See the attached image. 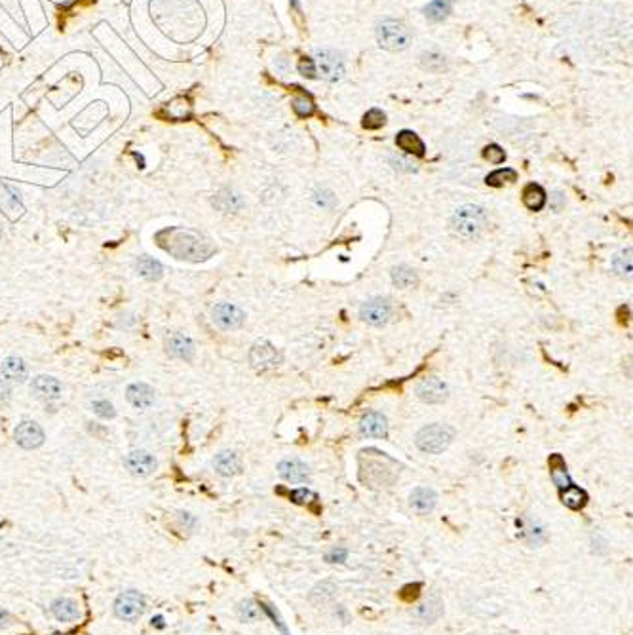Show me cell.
<instances>
[{
  "mask_svg": "<svg viewBox=\"0 0 633 635\" xmlns=\"http://www.w3.org/2000/svg\"><path fill=\"white\" fill-rule=\"evenodd\" d=\"M156 240L162 250L187 261H206L217 251L211 240L185 228H165L156 234Z\"/></svg>",
  "mask_w": 633,
  "mask_h": 635,
  "instance_id": "obj_1",
  "label": "cell"
},
{
  "mask_svg": "<svg viewBox=\"0 0 633 635\" xmlns=\"http://www.w3.org/2000/svg\"><path fill=\"white\" fill-rule=\"evenodd\" d=\"M359 479L371 489H386L400 476V462L378 449H364L358 457Z\"/></svg>",
  "mask_w": 633,
  "mask_h": 635,
  "instance_id": "obj_2",
  "label": "cell"
},
{
  "mask_svg": "<svg viewBox=\"0 0 633 635\" xmlns=\"http://www.w3.org/2000/svg\"><path fill=\"white\" fill-rule=\"evenodd\" d=\"M487 225V211L477 204H464L451 217V231L464 240L477 238Z\"/></svg>",
  "mask_w": 633,
  "mask_h": 635,
  "instance_id": "obj_3",
  "label": "cell"
},
{
  "mask_svg": "<svg viewBox=\"0 0 633 635\" xmlns=\"http://www.w3.org/2000/svg\"><path fill=\"white\" fill-rule=\"evenodd\" d=\"M413 35L403 21L397 19H384L377 25V42L383 49L388 52H402L411 44Z\"/></svg>",
  "mask_w": 633,
  "mask_h": 635,
  "instance_id": "obj_4",
  "label": "cell"
},
{
  "mask_svg": "<svg viewBox=\"0 0 633 635\" xmlns=\"http://www.w3.org/2000/svg\"><path fill=\"white\" fill-rule=\"evenodd\" d=\"M453 438H455V430L447 424H428L417 434L414 443L420 451L438 455L451 445Z\"/></svg>",
  "mask_w": 633,
  "mask_h": 635,
  "instance_id": "obj_5",
  "label": "cell"
},
{
  "mask_svg": "<svg viewBox=\"0 0 633 635\" xmlns=\"http://www.w3.org/2000/svg\"><path fill=\"white\" fill-rule=\"evenodd\" d=\"M146 611L145 595L137 590H126L115 599L112 612L118 620L124 622H137Z\"/></svg>",
  "mask_w": 633,
  "mask_h": 635,
  "instance_id": "obj_6",
  "label": "cell"
},
{
  "mask_svg": "<svg viewBox=\"0 0 633 635\" xmlns=\"http://www.w3.org/2000/svg\"><path fill=\"white\" fill-rule=\"evenodd\" d=\"M314 65L316 73L327 82H337L344 76V59L333 49H316L314 54Z\"/></svg>",
  "mask_w": 633,
  "mask_h": 635,
  "instance_id": "obj_7",
  "label": "cell"
},
{
  "mask_svg": "<svg viewBox=\"0 0 633 635\" xmlns=\"http://www.w3.org/2000/svg\"><path fill=\"white\" fill-rule=\"evenodd\" d=\"M250 363L257 371H267L281 363V352L272 342L257 341L250 350Z\"/></svg>",
  "mask_w": 633,
  "mask_h": 635,
  "instance_id": "obj_8",
  "label": "cell"
},
{
  "mask_svg": "<svg viewBox=\"0 0 633 635\" xmlns=\"http://www.w3.org/2000/svg\"><path fill=\"white\" fill-rule=\"evenodd\" d=\"M392 316V305L388 299L373 297L359 306V318L369 325H384Z\"/></svg>",
  "mask_w": 633,
  "mask_h": 635,
  "instance_id": "obj_9",
  "label": "cell"
},
{
  "mask_svg": "<svg viewBox=\"0 0 633 635\" xmlns=\"http://www.w3.org/2000/svg\"><path fill=\"white\" fill-rule=\"evenodd\" d=\"M414 394L424 403H441L449 396V388L438 377H424L414 386Z\"/></svg>",
  "mask_w": 633,
  "mask_h": 635,
  "instance_id": "obj_10",
  "label": "cell"
},
{
  "mask_svg": "<svg viewBox=\"0 0 633 635\" xmlns=\"http://www.w3.org/2000/svg\"><path fill=\"white\" fill-rule=\"evenodd\" d=\"M245 322V314L238 306L231 303H219L214 308V324L223 331H232L242 327Z\"/></svg>",
  "mask_w": 633,
  "mask_h": 635,
  "instance_id": "obj_11",
  "label": "cell"
},
{
  "mask_svg": "<svg viewBox=\"0 0 633 635\" xmlns=\"http://www.w3.org/2000/svg\"><path fill=\"white\" fill-rule=\"evenodd\" d=\"M13 438H16V443L23 449H37L44 443L42 428L33 421H23L21 424H18Z\"/></svg>",
  "mask_w": 633,
  "mask_h": 635,
  "instance_id": "obj_12",
  "label": "cell"
},
{
  "mask_svg": "<svg viewBox=\"0 0 633 635\" xmlns=\"http://www.w3.org/2000/svg\"><path fill=\"white\" fill-rule=\"evenodd\" d=\"M50 612L54 614L57 622L63 624H74L82 618L80 605L73 598H57L50 605Z\"/></svg>",
  "mask_w": 633,
  "mask_h": 635,
  "instance_id": "obj_13",
  "label": "cell"
},
{
  "mask_svg": "<svg viewBox=\"0 0 633 635\" xmlns=\"http://www.w3.org/2000/svg\"><path fill=\"white\" fill-rule=\"evenodd\" d=\"M124 465L134 476H149L156 470V458L146 451H132L124 458Z\"/></svg>",
  "mask_w": 633,
  "mask_h": 635,
  "instance_id": "obj_14",
  "label": "cell"
},
{
  "mask_svg": "<svg viewBox=\"0 0 633 635\" xmlns=\"http://www.w3.org/2000/svg\"><path fill=\"white\" fill-rule=\"evenodd\" d=\"M165 349H168V354L173 356V358H179V360L185 361L194 360V342L190 341L189 337H185L183 333H171V335H168Z\"/></svg>",
  "mask_w": 633,
  "mask_h": 635,
  "instance_id": "obj_15",
  "label": "cell"
},
{
  "mask_svg": "<svg viewBox=\"0 0 633 635\" xmlns=\"http://www.w3.org/2000/svg\"><path fill=\"white\" fill-rule=\"evenodd\" d=\"M359 434L366 436V438H386V434H388L386 416L383 413H377V411L364 415V419L359 422Z\"/></svg>",
  "mask_w": 633,
  "mask_h": 635,
  "instance_id": "obj_16",
  "label": "cell"
},
{
  "mask_svg": "<svg viewBox=\"0 0 633 635\" xmlns=\"http://www.w3.org/2000/svg\"><path fill=\"white\" fill-rule=\"evenodd\" d=\"M443 614V601L438 595H430L413 611V618L419 624H434Z\"/></svg>",
  "mask_w": 633,
  "mask_h": 635,
  "instance_id": "obj_17",
  "label": "cell"
},
{
  "mask_svg": "<svg viewBox=\"0 0 633 635\" xmlns=\"http://www.w3.org/2000/svg\"><path fill=\"white\" fill-rule=\"evenodd\" d=\"M278 472L289 483H305L308 479V466L301 458H284L278 465Z\"/></svg>",
  "mask_w": 633,
  "mask_h": 635,
  "instance_id": "obj_18",
  "label": "cell"
},
{
  "mask_svg": "<svg viewBox=\"0 0 633 635\" xmlns=\"http://www.w3.org/2000/svg\"><path fill=\"white\" fill-rule=\"evenodd\" d=\"M436 502H438V495L430 487H417L409 496V504L419 515H426V513L432 512Z\"/></svg>",
  "mask_w": 633,
  "mask_h": 635,
  "instance_id": "obj_19",
  "label": "cell"
},
{
  "mask_svg": "<svg viewBox=\"0 0 633 635\" xmlns=\"http://www.w3.org/2000/svg\"><path fill=\"white\" fill-rule=\"evenodd\" d=\"M31 390L37 394L38 397L42 400H48V402H54V400H59L63 394L62 383L54 377H48V375H40L37 379L33 380Z\"/></svg>",
  "mask_w": 633,
  "mask_h": 635,
  "instance_id": "obj_20",
  "label": "cell"
},
{
  "mask_svg": "<svg viewBox=\"0 0 633 635\" xmlns=\"http://www.w3.org/2000/svg\"><path fill=\"white\" fill-rule=\"evenodd\" d=\"M126 396H128V402L137 407V409H146L154 403V390L145 383H134V385L128 386L126 390Z\"/></svg>",
  "mask_w": 633,
  "mask_h": 635,
  "instance_id": "obj_21",
  "label": "cell"
},
{
  "mask_svg": "<svg viewBox=\"0 0 633 635\" xmlns=\"http://www.w3.org/2000/svg\"><path fill=\"white\" fill-rule=\"evenodd\" d=\"M396 145L402 148L405 154H413V156H424L426 153V147H424V141L420 139L419 135L411 132V129H403L396 135Z\"/></svg>",
  "mask_w": 633,
  "mask_h": 635,
  "instance_id": "obj_22",
  "label": "cell"
},
{
  "mask_svg": "<svg viewBox=\"0 0 633 635\" xmlns=\"http://www.w3.org/2000/svg\"><path fill=\"white\" fill-rule=\"evenodd\" d=\"M214 466L217 474L225 477H231V476H236L240 474L242 470V460L238 457L234 451H223L219 453L214 460Z\"/></svg>",
  "mask_w": 633,
  "mask_h": 635,
  "instance_id": "obj_23",
  "label": "cell"
},
{
  "mask_svg": "<svg viewBox=\"0 0 633 635\" xmlns=\"http://www.w3.org/2000/svg\"><path fill=\"white\" fill-rule=\"evenodd\" d=\"M214 206L221 211H238V209L244 206V198L240 192L232 189H223L221 192H217V196L214 198Z\"/></svg>",
  "mask_w": 633,
  "mask_h": 635,
  "instance_id": "obj_24",
  "label": "cell"
},
{
  "mask_svg": "<svg viewBox=\"0 0 633 635\" xmlns=\"http://www.w3.org/2000/svg\"><path fill=\"white\" fill-rule=\"evenodd\" d=\"M561 502L571 510H582L588 504V493L571 483L569 487L561 489Z\"/></svg>",
  "mask_w": 633,
  "mask_h": 635,
  "instance_id": "obj_25",
  "label": "cell"
},
{
  "mask_svg": "<svg viewBox=\"0 0 633 635\" xmlns=\"http://www.w3.org/2000/svg\"><path fill=\"white\" fill-rule=\"evenodd\" d=\"M546 200H548V196H546V190L542 189L540 185L530 183L525 187L523 204L527 206V209H530V211H540V209L546 206Z\"/></svg>",
  "mask_w": 633,
  "mask_h": 635,
  "instance_id": "obj_26",
  "label": "cell"
},
{
  "mask_svg": "<svg viewBox=\"0 0 633 635\" xmlns=\"http://www.w3.org/2000/svg\"><path fill=\"white\" fill-rule=\"evenodd\" d=\"M550 476H552V482L561 489H565L571 485V476H569V472H567V465L565 460L561 455H554V457L550 458Z\"/></svg>",
  "mask_w": 633,
  "mask_h": 635,
  "instance_id": "obj_27",
  "label": "cell"
},
{
  "mask_svg": "<svg viewBox=\"0 0 633 635\" xmlns=\"http://www.w3.org/2000/svg\"><path fill=\"white\" fill-rule=\"evenodd\" d=\"M162 272H164L162 264H160L156 259H153V257L145 255L137 261V274H139L141 278H145V280L149 281L158 280L160 276H162Z\"/></svg>",
  "mask_w": 633,
  "mask_h": 635,
  "instance_id": "obj_28",
  "label": "cell"
},
{
  "mask_svg": "<svg viewBox=\"0 0 633 635\" xmlns=\"http://www.w3.org/2000/svg\"><path fill=\"white\" fill-rule=\"evenodd\" d=\"M2 375L10 380H25L27 379V366L21 358H6L2 363Z\"/></svg>",
  "mask_w": 633,
  "mask_h": 635,
  "instance_id": "obj_29",
  "label": "cell"
},
{
  "mask_svg": "<svg viewBox=\"0 0 633 635\" xmlns=\"http://www.w3.org/2000/svg\"><path fill=\"white\" fill-rule=\"evenodd\" d=\"M451 13V0H432L426 8H424V16L426 19L438 23V21H443L447 16Z\"/></svg>",
  "mask_w": 633,
  "mask_h": 635,
  "instance_id": "obj_30",
  "label": "cell"
},
{
  "mask_svg": "<svg viewBox=\"0 0 633 635\" xmlns=\"http://www.w3.org/2000/svg\"><path fill=\"white\" fill-rule=\"evenodd\" d=\"M390 276H392L394 286L402 287V289H405V287H411L417 284V274H414V270L409 269V267H405V264L394 267V269H392V272H390Z\"/></svg>",
  "mask_w": 633,
  "mask_h": 635,
  "instance_id": "obj_31",
  "label": "cell"
},
{
  "mask_svg": "<svg viewBox=\"0 0 633 635\" xmlns=\"http://www.w3.org/2000/svg\"><path fill=\"white\" fill-rule=\"evenodd\" d=\"M335 592H337L335 584H333V582L325 581V582H322V584H318V586L314 588V590H312V592H310V601L314 605L327 603L329 599H333Z\"/></svg>",
  "mask_w": 633,
  "mask_h": 635,
  "instance_id": "obj_32",
  "label": "cell"
},
{
  "mask_svg": "<svg viewBox=\"0 0 633 635\" xmlns=\"http://www.w3.org/2000/svg\"><path fill=\"white\" fill-rule=\"evenodd\" d=\"M485 181H487V185H491V187H504L506 183L518 181V171L511 170V168H502V170H496L493 171V173H489Z\"/></svg>",
  "mask_w": 633,
  "mask_h": 635,
  "instance_id": "obj_33",
  "label": "cell"
},
{
  "mask_svg": "<svg viewBox=\"0 0 633 635\" xmlns=\"http://www.w3.org/2000/svg\"><path fill=\"white\" fill-rule=\"evenodd\" d=\"M238 618L242 620V622H257L259 617H261V611H259V607L253 599H244L242 603L238 605Z\"/></svg>",
  "mask_w": 633,
  "mask_h": 635,
  "instance_id": "obj_34",
  "label": "cell"
},
{
  "mask_svg": "<svg viewBox=\"0 0 633 635\" xmlns=\"http://www.w3.org/2000/svg\"><path fill=\"white\" fill-rule=\"evenodd\" d=\"M612 269L616 270V274L632 276V247L616 253V257L612 259Z\"/></svg>",
  "mask_w": 633,
  "mask_h": 635,
  "instance_id": "obj_35",
  "label": "cell"
},
{
  "mask_svg": "<svg viewBox=\"0 0 633 635\" xmlns=\"http://www.w3.org/2000/svg\"><path fill=\"white\" fill-rule=\"evenodd\" d=\"M420 63L422 67L430 71V73H439L445 69V57L436 49H430V52H424L422 57H420Z\"/></svg>",
  "mask_w": 633,
  "mask_h": 635,
  "instance_id": "obj_36",
  "label": "cell"
},
{
  "mask_svg": "<svg viewBox=\"0 0 633 635\" xmlns=\"http://www.w3.org/2000/svg\"><path fill=\"white\" fill-rule=\"evenodd\" d=\"M293 110L297 112L298 117H312L314 112H316V105L312 101L310 95H306V93H298L297 98L293 99Z\"/></svg>",
  "mask_w": 633,
  "mask_h": 635,
  "instance_id": "obj_37",
  "label": "cell"
},
{
  "mask_svg": "<svg viewBox=\"0 0 633 635\" xmlns=\"http://www.w3.org/2000/svg\"><path fill=\"white\" fill-rule=\"evenodd\" d=\"M384 122H386V115L381 109H371L364 115V128L367 129L383 128Z\"/></svg>",
  "mask_w": 633,
  "mask_h": 635,
  "instance_id": "obj_38",
  "label": "cell"
},
{
  "mask_svg": "<svg viewBox=\"0 0 633 635\" xmlns=\"http://www.w3.org/2000/svg\"><path fill=\"white\" fill-rule=\"evenodd\" d=\"M544 537H546V535H544V527L538 525L536 521L535 523H533V521H529V523H527V527H523V538L529 544H533V546L540 544L542 540H544Z\"/></svg>",
  "mask_w": 633,
  "mask_h": 635,
  "instance_id": "obj_39",
  "label": "cell"
},
{
  "mask_svg": "<svg viewBox=\"0 0 633 635\" xmlns=\"http://www.w3.org/2000/svg\"><path fill=\"white\" fill-rule=\"evenodd\" d=\"M483 158L491 162V164H502L506 160V153L504 148L493 143V145H487V147L483 148Z\"/></svg>",
  "mask_w": 633,
  "mask_h": 635,
  "instance_id": "obj_40",
  "label": "cell"
},
{
  "mask_svg": "<svg viewBox=\"0 0 633 635\" xmlns=\"http://www.w3.org/2000/svg\"><path fill=\"white\" fill-rule=\"evenodd\" d=\"M92 407L93 413L98 416H101V419H105V421H109V419H115L116 416V411L115 407H112V403L107 402V400H98V402H93Z\"/></svg>",
  "mask_w": 633,
  "mask_h": 635,
  "instance_id": "obj_41",
  "label": "cell"
},
{
  "mask_svg": "<svg viewBox=\"0 0 633 635\" xmlns=\"http://www.w3.org/2000/svg\"><path fill=\"white\" fill-rule=\"evenodd\" d=\"M297 71L301 74H303L305 78H316V76H318L316 65H314V59H312V57H306V55H305V57H301V59H298Z\"/></svg>",
  "mask_w": 633,
  "mask_h": 635,
  "instance_id": "obj_42",
  "label": "cell"
},
{
  "mask_svg": "<svg viewBox=\"0 0 633 635\" xmlns=\"http://www.w3.org/2000/svg\"><path fill=\"white\" fill-rule=\"evenodd\" d=\"M390 164L394 165V170L405 171V173H413V171H417V164H414L411 158H407V156H392V158H390Z\"/></svg>",
  "mask_w": 633,
  "mask_h": 635,
  "instance_id": "obj_43",
  "label": "cell"
},
{
  "mask_svg": "<svg viewBox=\"0 0 633 635\" xmlns=\"http://www.w3.org/2000/svg\"><path fill=\"white\" fill-rule=\"evenodd\" d=\"M291 501L295 502V504H310L312 501H316V495L312 493L310 489L301 487L291 491Z\"/></svg>",
  "mask_w": 633,
  "mask_h": 635,
  "instance_id": "obj_44",
  "label": "cell"
},
{
  "mask_svg": "<svg viewBox=\"0 0 633 635\" xmlns=\"http://www.w3.org/2000/svg\"><path fill=\"white\" fill-rule=\"evenodd\" d=\"M314 200H316L322 208H331V206L335 204V196H333L331 190H320V192H316V196H314Z\"/></svg>",
  "mask_w": 633,
  "mask_h": 635,
  "instance_id": "obj_45",
  "label": "cell"
},
{
  "mask_svg": "<svg viewBox=\"0 0 633 635\" xmlns=\"http://www.w3.org/2000/svg\"><path fill=\"white\" fill-rule=\"evenodd\" d=\"M420 588H422L420 584H409V586H405L402 592H400V595H402V599H405V601H411V599H414L419 595Z\"/></svg>",
  "mask_w": 633,
  "mask_h": 635,
  "instance_id": "obj_46",
  "label": "cell"
},
{
  "mask_svg": "<svg viewBox=\"0 0 633 635\" xmlns=\"http://www.w3.org/2000/svg\"><path fill=\"white\" fill-rule=\"evenodd\" d=\"M10 400V386H8L6 380H0V405Z\"/></svg>",
  "mask_w": 633,
  "mask_h": 635,
  "instance_id": "obj_47",
  "label": "cell"
},
{
  "mask_svg": "<svg viewBox=\"0 0 633 635\" xmlns=\"http://www.w3.org/2000/svg\"><path fill=\"white\" fill-rule=\"evenodd\" d=\"M344 559H347V550H333L331 554H327V561L331 563L344 561Z\"/></svg>",
  "mask_w": 633,
  "mask_h": 635,
  "instance_id": "obj_48",
  "label": "cell"
},
{
  "mask_svg": "<svg viewBox=\"0 0 633 635\" xmlns=\"http://www.w3.org/2000/svg\"><path fill=\"white\" fill-rule=\"evenodd\" d=\"M179 519H181V525H183L185 529H192L196 523V519L192 518L190 513H181V515H179Z\"/></svg>",
  "mask_w": 633,
  "mask_h": 635,
  "instance_id": "obj_49",
  "label": "cell"
},
{
  "mask_svg": "<svg viewBox=\"0 0 633 635\" xmlns=\"http://www.w3.org/2000/svg\"><path fill=\"white\" fill-rule=\"evenodd\" d=\"M10 622H12L10 612H8L6 609H2V607H0V629H4L6 626H10Z\"/></svg>",
  "mask_w": 633,
  "mask_h": 635,
  "instance_id": "obj_50",
  "label": "cell"
},
{
  "mask_svg": "<svg viewBox=\"0 0 633 635\" xmlns=\"http://www.w3.org/2000/svg\"><path fill=\"white\" fill-rule=\"evenodd\" d=\"M563 202H565V196L561 194V192H554V196H552V208H554L555 211H559L561 206H563Z\"/></svg>",
  "mask_w": 633,
  "mask_h": 635,
  "instance_id": "obj_51",
  "label": "cell"
},
{
  "mask_svg": "<svg viewBox=\"0 0 633 635\" xmlns=\"http://www.w3.org/2000/svg\"><path fill=\"white\" fill-rule=\"evenodd\" d=\"M50 635H63V634H59V631H54V634H50Z\"/></svg>",
  "mask_w": 633,
  "mask_h": 635,
  "instance_id": "obj_52",
  "label": "cell"
}]
</instances>
